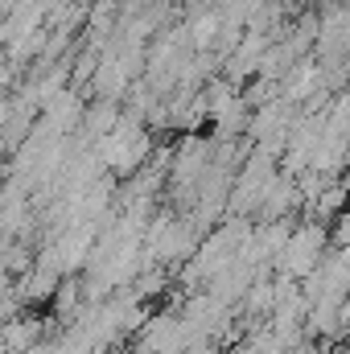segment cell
Wrapping results in <instances>:
<instances>
[{
	"label": "cell",
	"mask_w": 350,
	"mask_h": 354,
	"mask_svg": "<svg viewBox=\"0 0 350 354\" xmlns=\"http://www.w3.org/2000/svg\"><path fill=\"white\" fill-rule=\"evenodd\" d=\"M326 252H330V231H326L322 218H309V223H301L293 231L288 248L276 256V272L280 276H293V280H305V276H313L322 268Z\"/></svg>",
	"instance_id": "1"
},
{
	"label": "cell",
	"mask_w": 350,
	"mask_h": 354,
	"mask_svg": "<svg viewBox=\"0 0 350 354\" xmlns=\"http://www.w3.org/2000/svg\"><path fill=\"white\" fill-rule=\"evenodd\" d=\"M305 206H309V214H313V218H322V223H326V218H334V214H342V210L350 206V189H347V181L330 177V185H326V189H322V194H317L313 202H305Z\"/></svg>",
	"instance_id": "2"
},
{
	"label": "cell",
	"mask_w": 350,
	"mask_h": 354,
	"mask_svg": "<svg viewBox=\"0 0 350 354\" xmlns=\"http://www.w3.org/2000/svg\"><path fill=\"white\" fill-rule=\"evenodd\" d=\"M124 120V111L116 107V99H99V103H91L87 107V115H83V128H87V136L91 140H103L116 124Z\"/></svg>",
	"instance_id": "3"
},
{
	"label": "cell",
	"mask_w": 350,
	"mask_h": 354,
	"mask_svg": "<svg viewBox=\"0 0 350 354\" xmlns=\"http://www.w3.org/2000/svg\"><path fill=\"white\" fill-rule=\"evenodd\" d=\"M37 334H42V326H37L33 317H25V322L8 317V351H12V354L33 351V346H37Z\"/></svg>",
	"instance_id": "4"
},
{
	"label": "cell",
	"mask_w": 350,
	"mask_h": 354,
	"mask_svg": "<svg viewBox=\"0 0 350 354\" xmlns=\"http://www.w3.org/2000/svg\"><path fill=\"white\" fill-rule=\"evenodd\" d=\"M334 243H347L350 248V206L338 214V223H334Z\"/></svg>",
	"instance_id": "5"
},
{
	"label": "cell",
	"mask_w": 350,
	"mask_h": 354,
	"mask_svg": "<svg viewBox=\"0 0 350 354\" xmlns=\"http://www.w3.org/2000/svg\"><path fill=\"white\" fill-rule=\"evenodd\" d=\"M288 354H317V346H313V342H305V338H301V342H297V346H293V351Z\"/></svg>",
	"instance_id": "6"
},
{
	"label": "cell",
	"mask_w": 350,
	"mask_h": 354,
	"mask_svg": "<svg viewBox=\"0 0 350 354\" xmlns=\"http://www.w3.org/2000/svg\"><path fill=\"white\" fill-rule=\"evenodd\" d=\"M334 354H350V351H334Z\"/></svg>",
	"instance_id": "7"
}]
</instances>
